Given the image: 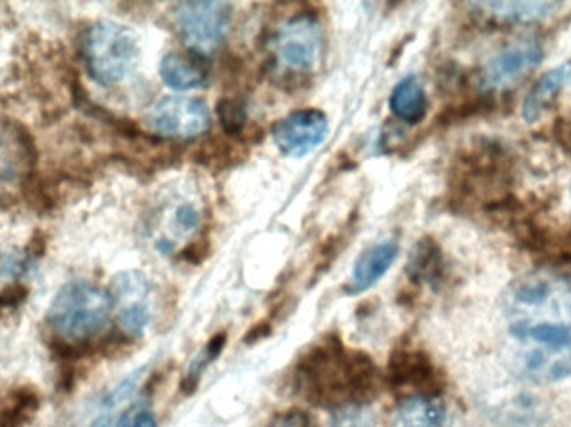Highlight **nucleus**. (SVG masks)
I'll use <instances>...</instances> for the list:
<instances>
[{"mask_svg": "<svg viewBox=\"0 0 571 427\" xmlns=\"http://www.w3.org/2000/svg\"><path fill=\"white\" fill-rule=\"evenodd\" d=\"M504 363L531 383L571 376V286L536 272L511 284L503 297Z\"/></svg>", "mask_w": 571, "mask_h": 427, "instance_id": "f257e3e1", "label": "nucleus"}, {"mask_svg": "<svg viewBox=\"0 0 571 427\" xmlns=\"http://www.w3.org/2000/svg\"><path fill=\"white\" fill-rule=\"evenodd\" d=\"M297 384L314 403L360 404L376 393L377 369L367 354L346 350L334 336L311 347L297 363Z\"/></svg>", "mask_w": 571, "mask_h": 427, "instance_id": "f03ea898", "label": "nucleus"}, {"mask_svg": "<svg viewBox=\"0 0 571 427\" xmlns=\"http://www.w3.org/2000/svg\"><path fill=\"white\" fill-rule=\"evenodd\" d=\"M112 310V299L102 287L87 280H70L60 287L47 310V326L53 342L83 349L102 332Z\"/></svg>", "mask_w": 571, "mask_h": 427, "instance_id": "7ed1b4c3", "label": "nucleus"}, {"mask_svg": "<svg viewBox=\"0 0 571 427\" xmlns=\"http://www.w3.org/2000/svg\"><path fill=\"white\" fill-rule=\"evenodd\" d=\"M82 52L90 76L102 86H116L136 69L139 42L122 23L102 20L87 30Z\"/></svg>", "mask_w": 571, "mask_h": 427, "instance_id": "20e7f679", "label": "nucleus"}, {"mask_svg": "<svg viewBox=\"0 0 571 427\" xmlns=\"http://www.w3.org/2000/svg\"><path fill=\"white\" fill-rule=\"evenodd\" d=\"M274 66L289 76L316 69L324 50V36L316 17L296 13L274 29L269 40Z\"/></svg>", "mask_w": 571, "mask_h": 427, "instance_id": "39448f33", "label": "nucleus"}, {"mask_svg": "<svg viewBox=\"0 0 571 427\" xmlns=\"http://www.w3.org/2000/svg\"><path fill=\"white\" fill-rule=\"evenodd\" d=\"M173 16L184 43L196 53H207L226 37L233 19V7L216 0L180 2L174 7Z\"/></svg>", "mask_w": 571, "mask_h": 427, "instance_id": "423d86ee", "label": "nucleus"}, {"mask_svg": "<svg viewBox=\"0 0 571 427\" xmlns=\"http://www.w3.org/2000/svg\"><path fill=\"white\" fill-rule=\"evenodd\" d=\"M150 129L167 139L190 140L209 129L206 102L197 97H167L150 109Z\"/></svg>", "mask_w": 571, "mask_h": 427, "instance_id": "0eeeda50", "label": "nucleus"}, {"mask_svg": "<svg viewBox=\"0 0 571 427\" xmlns=\"http://www.w3.org/2000/svg\"><path fill=\"white\" fill-rule=\"evenodd\" d=\"M329 132L326 113L317 109H301L277 120L273 139L277 149L287 157L307 156L326 140Z\"/></svg>", "mask_w": 571, "mask_h": 427, "instance_id": "6e6552de", "label": "nucleus"}, {"mask_svg": "<svg viewBox=\"0 0 571 427\" xmlns=\"http://www.w3.org/2000/svg\"><path fill=\"white\" fill-rule=\"evenodd\" d=\"M33 166V152L26 133L0 120V196L26 182Z\"/></svg>", "mask_w": 571, "mask_h": 427, "instance_id": "1a4fd4ad", "label": "nucleus"}, {"mask_svg": "<svg viewBox=\"0 0 571 427\" xmlns=\"http://www.w3.org/2000/svg\"><path fill=\"white\" fill-rule=\"evenodd\" d=\"M543 59V50L534 40H521L504 49L484 67L483 83L490 89H500L524 76Z\"/></svg>", "mask_w": 571, "mask_h": 427, "instance_id": "9d476101", "label": "nucleus"}, {"mask_svg": "<svg viewBox=\"0 0 571 427\" xmlns=\"http://www.w3.org/2000/svg\"><path fill=\"white\" fill-rule=\"evenodd\" d=\"M397 254H400V246L396 240H384V242L374 244L370 249L364 250L354 264L350 292L360 294L376 286L383 279L384 274L396 262Z\"/></svg>", "mask_w": 571, "mask_h": 427, "instance_id": "9b49d317", "label": "nucleus"}, {"mask_svg": "<svg viewBox=\"0 0 571 427\" xmlns=\"http://www.w3.org/2000/svg\"><path fill=\"white\" fill-rule=\"evenodd\" d=\"M387 377L391 386H410L423 390L424 396H433L426 386L433 383L434 370L430 359L417 350H401L391 356L387 366Z\"/></svg>", "mask_w": 571, "mask_h": 427, "instance_id": "f8f14e48", "label": "nucleus"}, {"mask_svg": "<svg viewBox=\"0 0 571 427\" xmlns=\"http://www.w3.org/2000/svg\"><path fill=\"white\" fill-rule=\"evenodd\" d=\"M446 406L437 397L424 394L407 397L394 420V427H446Z\"/></svg>", "mask_w": 571, "mask_h": 427, "instance_id": "ddd939ff", "label": "nucleus"}, {"mask_svg": "<svg viewBox=\"0 0 571 427\" xmlns=\"http://www.w3.org/2000/svg\"><path fill=\"white\" fill-rule=\"evenodd\" d=\"M571 82V60L548 70L543 77L531 87L523 103V117L528 122H534L543 113L544 107Z\"/></svg>", "mask_w": 571, "mask_h": 427, "instance_id": "4468645a", "label": "nucleus"}, {"mask_svg": "<svg viewBox=\"0 0 571 427\" xmlns=\"http://www.w3.org/2000/svg\"><path fill=\"white\" fill-rule=\"evenodd\" d=\"M160 77L170 89L186 92L206 86L207 73L194 57L170 52L160 62Z\"/></svg>", "mask_w": 571, "mask_h": 427, "instance_id": "2eb2a0df", "label": "nucleus"}, {"mask_svg": "<svg viewBox=\"0 0 571 427\" xmlns=\"http://www.w3.org/2000/svg\"><path fill=\"white\" fill-rule=\"evenodd\" d=\"M391 112L403 122L417 123L424 119L427 110V97L416 77H404L390 97Z\"/></svg>", "mask_w": 571, "mask_h": 427, "instance_id": "dca6fc26", "label": "nucleus"}, {"mask_svg": "<svg viewBox=\"0 0 571 427\" xmlns=\"http://www.w3.org/2000/svg\"><path fill=\"white\" fill-rule=\"evenodd\" d=\"M40 409V396L33 387H13L0 400V427H26Z\"/></svg>", "mask_w": 571, "mask_h": 427, "instance_id": "f3484780", "label": "nucleus"}, {"mask_svg": "<svg viewBox=\"0 0 571 427\" xmlns=\"http://www.w3.org/2000/svg\"><path fill=\"white\" fill-rule=\"evenodd\" d=\"M443 274V257L440 247L431 239H423L411 250L407 277L416 282H437Z\"/></svg>", "mask_w": 571, "mask_h": 427, "instance_id": "a211bd4d", "label": "nucleus"}, {"mask_svg": "<svg viewBox=\"0 0 571 427\" xmlns=\"http://www.w3.org/2000/svg\"><path fill=\"white\" fill-rule=\"evenodd\" d=\"M493 16L510 22H531V20L547 19L561 9L557 2H488L481 3Z\"/></svg>", "mask_w": 571, "mask_h": 427, "instance_id": "6ab92c4d", "label": "nucleus"}, {"mask_svg": "<svg viewBox=\"0 0 571 427\" xmlns=\"http://www.w3.org/2000/svg\"><path fill=\"white\" fill-rule=\"evenodd\" d=\"M224 346H226V334L217 332L216 336L207 342V346L204 347L203 352L190 364L189 370H187L186 377H184L183 384H180V389H183L184 393L190 394L196 390L200 374L223 352Z\"/></svg>", "mask_w": 571, "mask_h": 427, "instance_id": "aec40b11", "label": "nucleus"}, {"mask_svg": "<svg viewBox=\"0 0 571 427\" xmlns=\"http://www.w3.org/2000/svg\"><path fill=\"white\" fill-rule=\"evenodd\" d=\"M217 117L226 133L236 136L246 126V106L237 99H223L217 102Z\"/></svg>", "mask_w": 571, "mask_h": 427, "instance_id": "412c9836", "label": "nucleus"}, {"mask_svg": "<svg viewBox=\"0 0 571 427\" xmlns=\"http://www.w3.org/2000/svg\"><path fill=\"white\" fill-rule=\"evenodd\" d=\"M119 326L122 334L130 337L142 336L149 326V310L142 302H130L120 310Z\"/></svg>", "mask_w": 571, "mask_h": 427, "instance_id": "4be33fe9", "label": "nucleus"}, {"mask_svg": "<svg viewBox=\"0 0 571 427\" xmlns=\"http://www.w3.org/2000/svg\"><path fill=\"white\" fill-rule=\"evenodd\" d=\"M371 420L373 414L363 404H344L331 416V427H366Z\"/></svg>", "mask_w": 571, "mask_h": 427, "instance_id": "5701e85b", "label": "nucleus"}, {"mask_svg": "<svg viewBox=\"0 0 571 427\" xmlns=\"http://www.w3.org/2000/svg\"><path fill=\"white\" fill-rule=\"evenodd\" d=\"M32 266V254H0V276L16 279Z\"/></svg>", "mask_w": 571, "mask_h": 427, "instance_id": "b1692460", "label": "nucleus"}, {"mask_svg": "<svg viewBox=\"0 0 571 427\" xmlns=\"http://www.w3.org/2000/svg\"><path fill=\"white\" fill-rule=\"evenodd\" d=\"M116 427H159L152 410L147 407H134L129 413L122 414Z\"/></svg>", "mask_w": 571, "mask_h": 427, "instance_id": "393cba45", "label": "nucleus"}, {"mask_svg": "<svg viewBox=\"0 0 571 427\" xmlns=\"http://www.w3.org/2000/svg\"><path fill=\"white\" fill-rule=\"evenodd\" d=\"M267 427H309V417L299 409L277 414Z\"/></svg>", "mask_w": 571, "mask_h": 427, "instance_id": "a878e982", "label": "nucleus"}, {"mask_svg": "<svg viewBox=\"0 0 571 427\" xmlns=\"http://www.w3.org/2000/svg\"><path fill=\"white\" fill-rule=\"evenodd\" d=\"M176 222L177 226L183 230H193L199 226V214L194 207L183 206L179 207L176 214Z\"/></svg>", "mask_w": 571, "mask_h": 427, "instance_id": "bb28decb", "label": "nucleus"}, {"mask_svg": "<svg viewBox=\"0 0 571 427\" xmlns=\"http://www.w3.org/2000/svg\"><path fill=\"white\" fill-rule=\"evenodd\" d=\"M117 420L112 419L110 414H100L89 427H116Z\"/></svg>", "mask_w": 571, "mask_h": 427, "instance_id": "cd10ccee", "label": "nucleus"}]
</instances>
